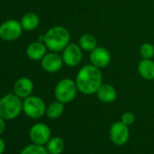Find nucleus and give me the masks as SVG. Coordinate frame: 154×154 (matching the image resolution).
<instances>
[{"instance_id":"obj_1","label":"nucleus","mask_w":154,"mask_h":154,"mask_svg":"<svg viewBox=\"0 0 154 154\" xmlns=\"http://www.w3.org/2000/svg\"><path fill=\"white\" fill-rule=\"evenodd\" d=\"M103 78L101 69L90 63L79 69L74 81L78 92L85 95H92L96 94L103 85Z\"/></svg>"},{"instance_id":"obj_2","label":"nucleus","mask_w":154,"mask_h":154,"mask_svg":"<svg viewBox=\"0 0 154 154\" xmlns=\"http://www.w3.org/2000/svg\"><path fill=\"white\" fill-rule=\"evenodd\" d=\"M71 35L68 29L62 26H54L49 28L45 34L44 43L51 52H62L69 44Z\"/></svg>"},{"instance_id":"obj_3","label":"nucleus","mask_w":154,"mask_h":154,"mask_svg":"<svg viewBox=\"0 0 154 154\" xmlns=\"http://www.w3.org/2000/svg\"><path fill=\"white\" fill-rule=\"evenodd\" d=\"M22 112L23 101L14 93L0 98V116L6 121L17 118Z\"/></svg>"},{"instance_id":"obj_4","label":"nucleus","mask_w":154,"mask_h":154,"mask_svg":"<svg viewBox=\"0 0 154 154\" xmlns=\"http://www.w3.org/2000/svg\"><path fill=\"white\" fill-rule=\"evenodd\" d=\"M77 92L78 89L75 81L71 78H63L60 80L54 87V97L56 101L66 104L74 100Z\"/></svg>"},{"instance_id":"obj_5","label":"nucleus","mask_w":154,"mask_h":154,"mask_svg":"<svg viewBox=\"0 0 154 154\" xmlns=\"http://www.w3.org/2000/svg\"><path fill=\"white\" fill-rule=\"evenodd\" d=\"M23 112L31 119H40L45 114L46 104L41 97L30 95L23 101Z\"/></svg>"},{"instance_id":"obj_6","label":"nucleus","mask_w":154,"mask_h":154,"mask_svg":"<svg viewBox=\"0 0 154 154\" xmlns=\"http://www.w3.org/2000/svg\"><path fill=\"white\" fill-rule=\"evenodd\" d=\"M23 32L21 23L16 19H8L0 25V39L6 42L17 40Z\"/></svg>"},{"instance_id":"obj_7","label":"nucleus","mask_w":154,"mask_h":154,"mask_svg":"<svg viewBox=\"0 0 154 154\" xmlns=\"http://www.w3.org/2000/svg\"><path fill=\"white\" fill-rule=\"evenodd\" d=\"M83 53L84 51L80 47L78 44L70 43L63 51H62V58L63 63L68 67H75L78 66L83 60Z\"/></svg>"},{"instance_id":"obj_8","label":"nucleus","mask_w":154,"mask_h":154,"mask_svg":"<svg viewBox=\"0 0 154 154\" xmlns=\"http://www.w3.org/2000/svg\"><path fill=\"white\" fill-rule=\"evenodd\" d=\"M110 139L112 142L115 145L122 146L127 143L130 138V129L129 126L123 123L122 121L115 122L112 124L110 131Z\"/></svg>"},{"instance_id":"obj_9","label":"nucleus","mask_w":154,"mask_h":154,"mask_svg":"<svg viewBox=\"0 0 154 154\" xmlns=\"http://www.w3.org/2000/svg\"><path fill=\"white\" fill-rule=\"evenodd\" d=\"M29 137L33 143L44 146L51 139V130L45 123L37 122L30 128Z\"/></svg>"},{"instance_id":"obj_10","label":"nucleus","mask_w":154,"mask_h":154,"mask_svg":"<svg viewBox=\"0 0 154 154\" xmlns=\"http://www.w3.org/2000/svg\"><path fill=\"white\" fill-rule=\"evenodd\" d=\"M89 59L91 64L102 70L110 64L112 55L107 48L103 46H97L96 48L90 52Z\"/></svg>"},{"instance_id":"obj_11","label":"nucleus","mask_w":154,"mask_h":154,"mask_svg":"<svg viewBox=\"0 0 154 154\" xmlns=\"http://www.w3.org/2000/svg\"><path fill=\"white\" fill-rule=\"evenodd\" d=\"M63 64L64 63H63L62 55L56 52L50 51V53H47L41 60L42 68L45 72H50V73H54V72H59L62 69Z\"/></svg>"},{"instance_id":"obj_12","label":"nucleus","mask_w":154,"mask_h":154,"mask_svg":"<svg viewBox=\"0 0 154 154\" xmlns=\"http://www.w3.org/2000/svg\"><path fill=\"white\" fill-rule=\"evenodd\" d=\"M34 83L29 77H21L17 79L13 87V92L16 95H17L21 99H25L30 95H32L34 92Z\"/></svg>"},{"instance_id":"obj_13","label":"nucleus","mask_w":154,"mask_h":154,"mask_svg":"<svg viewBox=\"0 0 154 154\" xmlns=\"http://www.w3.org/2000/svg\"><path fill=\"white\" fill-rule=\"evenodd\" d=\"M47 47L44 42L35 41L30 43L26 50L27 57L32 61H41L43 57L47 54Z\"/></svg>"},{"instance_id":"obj_14","label":"nucleus","mask_w":154,"mask_h":154,"mask_svg":"<svg viewBox=\"0 0 154 154\" xmlns=\"http://www.w3.org/2000/svg\"><path fill=\"white\" fill-rule=\"evenodd\" d=\"M97 98L103 103H112L117 99V91L112 85L103 84L96 92Z\"/></svg>"},{"instance_id":"obj_15","label":"nucleus","mask_w":154,"mask_h":154,"mask_svg":"<svg viewBox=\"0 0 154 154\" xmlns=\"http://www.w3.org/2000/svg\"><path fill=\"white\" fill-rule=\"evenodd\" d=\"M138 73L146 81L154 80V61L151 59H142L138 63Z\"/></svg>"},{"instance_id":"obj_16","label":"nucleus","mask_w":154,"mask_h":154,"mask_svg":"<svg viewBox=\"0 0 154 154\" xmlns=\"http://www.w3.org/2000/svg\"><path fill=\"white\" fill-rule=\"evenodd\" d=\"M20 23L23 27V30L31 32V31L35 30L39 26L40 18L37 14L34 12H28V13H26L22 17Z\"/></svg>"},{"instance_id":"obj_17","label":"nucleus","mask_w":154,"mask_h":154,"mask_svg":"<svg viewBox=\"0 0 154 154\" xmlns=\"http://www.w3.org/2000/svg\"><path fill=\"white\" fill-rule=\"evenodd\" d=\"M78 45L85 52H91L94 48H96L97 45V39L96 37L92 34H84L80 36L78 40Z\"/></svg>"},{"instance_id":"obj_18","label":"nucleus","mask_w":154,"mask_h":154,"mask_svg":"<svg viewBox=\"0 0 154 154\" xmlns=\"http://www.w3.org/2000/svg\"><path fill=\"white\" fill-rule=\"evenodd\" d=\"M64 112V104L59 101H55L51 103L48 106H46L45 114L49 119L55 120L60 118Z\"/></svg>"},{"instance_id":"obj_19","label":"nucleus","mask_w":154,"mask_h":154,"mask_svg":"<svg viewBox=\"0 0 154 154\" xmlns=\"http://www.w3.org/2000/svg\"><path fill=\"white\" fill-rule=\"evenodd\" d=\"M64 141L60 137H53L46 143V149L49 154H61L64 149Z\"/></svg>"},{"instance_id":"obj_20","label":"nucleus","mask_w":154,"mask_h":154,"mask_svg":"<svg viewBox=\"0 0 154 154\" xmlns=\"http://www.w3.org/2000/svg\"><path fill=\"white\" fill-rule=\"evenodd\" d=\"M20 154H49L46 148H45L43 145H38V144H30L25 147Z\"/></svg>"},{"instance_id":"obj_21","label":"nucleus","mask_w":154,"mask_h":154,"mask_svg":"<svg viewBox=\"0 0 154 154\" xmlns=\"http://www.w3.org/2000/svg\"><path fill=\"white\" fill-rule=\"evenodd\" d=\"M140 55L142 59H152L154 57V45L150 43H144L140 47Z\"/></svg>"},{"instance_id":"obj_22","label":"nucleus","mask_w":154,"mask_h":154,"mask_svg":"<svg viewBox=\"0 0 154 154\" xmlns=\"http://www.w3.org/2000/svg\"><path fill=\"white\" fill-rule=\"evenodd\" d=\"M121 121L123 123H125L126 125L130 126V125L133 124V122H135V115L131 112H125L124 113H122V115L121 117Z\"/></svg>"},{"instance_id":"obj_23","label":"nucleus","mask_w":154,"mask_h":154,"mask_svg":"<svg viewBox=\"0 0 154 154\" xmlns=\"http://www.w3.org/2000/svg\"><path fill=\"white\" fill-rule=\"evenodd\" d=\"M6 130V120L0 116V135H1Z\"/></svg>"},{"instance_id":"obj_24","label":"nucleus","mask_w":154,"mask_h":154,"mask_svg":"<svg viewBox=\"0 0 154 154\" xmlns=\"http://www.w3.org/2000/svg\"><path fill=\"white\" fill-rule=\"evenodd\" d=\"M6 150V142L3 138L0 137V154H3Z\"/></svg>"}]
</instances>
